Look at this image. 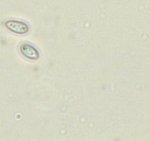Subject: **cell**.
<instances>
[{
	"label": "cell",
	"mask_w": 150,
	"mask_h": 141,
	"mask_svg": "<svg viewBox=\"0 0 150 141\" xmlns=\"http://www.w3.org/2000/svg\"><path fill=\"white\" fill-rule=\"evenodd\" d=\"M5 27L12 32L18 35L27 34L29 32V26L23 21L16 20H8L5 22Z\"/></svg>",
	"instance_id": "cell-1"
},
{
	"label": "cell",
	"mask_w": 150,
	"mask_h": 141,
	"mask_svg": "<svg viewBox=\"0 0 150 141\" xmlns=\"http://www.w3.org/2000/svg\"><path fill=\"white\" fill-rule=\"evenodd\" d=\"M20 51L23 56L29 60H36L40 57L39 51L31 44H24L20 47Z\"/></svg>",
	"instance_id": "cell-2"
}]
</instances>
